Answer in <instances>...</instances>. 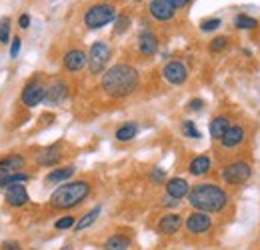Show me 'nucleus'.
Listing matches in <instances>:
<instances>
[{
    "mask_svg": "<svg viewBox=\"0 0 260 250\" xmlns=\"http://www.w3.org/2000/svg\"><path fill=\"white\" fill-rule=\"evenodd\" d=\"M138 82H140L138 70L132 64L126 63H118L114 66H110L108 70H104V74L100 78L102 90L108 96H112V98L130 96L138 88Z\"/></svg>",
    "mask_w": 260,
    "mask_h": 250,
    "instance_id": "obj_1",
    "label": "nucleus"
},
{
    "mask_svg": "<svg viewBox=\"0 0 260 250\" xmlns=\"http://www.w3.org/2000/svg\"><path fill=\"white\" fill-rule=\"evenodd\" d=\"M190 206L196 208L198 212H222L228 206V194L222 186L210 184V182H200L188 192Z\"/></svg>",
    "mask_w": 260,
    "mask_h": 250,
    "instance_id": "obj_2",
    "label": "nucleus"
},
{
    "mask_svg": "<svg viewBox=\"0 0 260 250\" xmlns=\"http://www.w3.org/2000/svg\"><path fill=\"white\" fill-rule=\"evenodd\" d=\"M90 194V184L86 180H74V182H64L58 186L52 196H50V206L58 210H68L78 206L86 196Z\"/></svg>",
    "mask_w": 260,
    "mask_h": 250,
    "instance_id": "obj_3",
    "label": "nucleus"
},
{
    "mask_svg": "<svg viewBox=\"0 0 260 250\" xmlns=\"http://www.w3.org/2000/svg\"><path fill=\"white\" fill-rule=\"evenodd\" d=\"M114 18H116V8L112 4H108V2H100V4H94V6H90L86 10L84 24L90 30H98V28L110 24Z\"/></svg>",
    "mask_w": 260,
    "mask_h": 250,
    "instance_id": "obj_4",
    "label": "nucleus"
},
{
    "mask_svg": "<svg viewBox=\"0 0 260 250\" xmlns=\"http://www.w3.org/2000/svg\"><path fill=\"white\" fill-rule=\"evenodd\" d=\"M110 60V46L104 42V40H98L90 46V52L86 56V63L92 74H102L106 64Z\"/></svg>",
    "mask_w": 260,
    "mask_h": 250,
    "instance_id": "obj_5",
    "label": "nucleus"
},
{
    "mask_svg": "<svg viewBox=\"0 0 260 250\" xmlns=\"http://www.w3.org/2000/svg\"><path fill=\"white\" fill-rule=\"evenodd\" d=\"M252 176V166L244 160H234L222 170V178L226 184H244Z\"/></svg>",
    "mask_w": 260,
    "mask_h": 250,
    "instance_id": "obj_6",
    "label": "nucleus"
},
{
    "mask_svg": "<svg viewBox=\"0 0 260 250\" xmlns=\"http://www.w3.org/2000/svg\"><path fill=\"white\" fill-rule=\"evenodd\" d=\"M162 76L168 84H174V86H180L186 82L188 78V68L178 60H170V63L164 64L162 68Z\"/></svg>",
    "mask_w": 260,
    "mask_h": 250,
    "instance_id": "obj_7",
    "label": "nucleus"
},
{
    "mask_svg": "<svg viewBox=\"0 0 260 250\" xmlns=\"http://www.w3.org/2000/svg\"><path fill=\"white\" fill-rule=\"evenodd\" d=\"M44 94H46V86H44L40 80H30V82L24 86L20 100H22L24 106L34 108V106H38V104L44 100Z\"/></svg>",
    "mask_w": 260,
    "mask_h": 250,
    "instance_id": "obj_8",
    "label": "nucleus"
},
{
    "mask_svg": "<svg viewBox=\"0 0 260 250\" xmlns=\"http://www.w3.org/2000/svg\"><path fill=\"white\" fill-rule=\"evenodd\" d=\"M152 18L160 20V22H166V20H172L174 14H176V8L170 0H152L150 6H148Z\"/></svg>",
    "mask_w": 260,
    "mask_h": 250,
    "instance_id": "obj_9",
    "label": "nucleus"
},
{
    "mask_svg": "<svg viewBox=\"0 0 260 250\" xmlns=\"http://www.w3.org/2000/svg\"><path fill=\"white\" fill-rule=\"evenodd\" d=\"M6 202L8 206L12 208H20V206H26L30 202V196H28V190L24 184H14V186L6 188Z\"/></svg>",
    "mask_w": 260,
    "mask_h": 250,
    "instance_id": "obj_10",
    "label": "nucleus"
},
{
    "mask_svg": "<svg viewBox=\"0 0 260 250\" xmlns=\"http://www.w3.org/2000/svg\"><path fill=\"white\" fill-rule=\"evenodd\" d=\"M212 226V218L206 214V212H192L188 218H186V230L192 232V234H202L206 230H210Z\"/></svg>",
    "mask_w": 260,
    "mask_h": 250,
    "instance_id": "obj_11",
    "label": "nucleus"
},
{
    "mask_svg": "<svg viewBox=\"0 0 260 250\" xmlns=\"http://www.w3.org/2000/svg\"><path fill=\"white\" fill-rule=\"evenodd\" d=\"M158 38L152 30H142L138 34V50L144 54V56H154L158 52Z\"/></svg>",
    "mask_w": 260,
    "mask_h": 250,
    "instance_id": "obj_12",
    "label": "nucleus"
},
{
    "mask_svg": "<svg viewBox=\"0 0 260 250\" xmlns=\"http://www.w3.org/2000/svg\"><path fill=\"white\" fill-rule=\"evenodd\" d=\"M64 68L68 72H78L86 66V52L80 48H72L64 54Z\"/></svg>",
    "mask_w": 260,
    "mask_h": 250,
    "instance_id": "obj_13",
    "label": "nucleus"
},
{
    "mask_svg": "<svg viewBox=\"0 0 260 250\" xmlns=\"http://www.w3.org/2000/svg\"><path fill=\"white\" fill-rule=\"evenodd\" d=\"M220 142H222L224 148H236L238 144L244 142V128L238 124H234V126L230 124L228 130L224 132V136L220 138Z\"/></svg>",
    "mask_w": 260,
    "mask_h": 250,
    "instance_id": "obj_14",
    "label": "nucleus"
},
{
    "mask_svg": "<svg viewBox=\"0 0 260 250\" xmlns=\"http://www.w3.org/2000/svg\"><path fill=\"white\" fill-rule=\"evenodd\" d=\"M66 96H68V84L62 82V80H56V82H52V84L46 88L44 100L50 102V104H58V102L64 100Z\"/></svg>",
    "mask_w": 260,
    "mask_h": 250,
    "instance_id": "obj_15",
    "label": "nucleus"
},
{
    "mask_svg": "<svg viewBox=\"0 0 260 250\" xmlns=\"http://www.w3.org/2000/svg\"><path fill=\"white\" fill-rule=\"evenodd\" d=\"M188 192H190V186L184 178H170L166 182V196H170V198L180 200V198L188 196Z\"/></svg>",
    "mask_w": 260,
    "mask_h": 250,
    "instance_id": "obj_16",
    "label": "nucleus"
},
{
    "mask_svg": "<svg viewBox=\"0 0 260 250\" xmlns=\"http://www.w3.org/2000/svg\"><path fill=\"white\" fill-rule=\"evenodd\" d=\"M26 166V158L22 154H8V157L0 158V168L10 172H22V168Z\"/></svg>",
    "mask_w": 260,
    "mask_h": 250,
    "instance_id": "obj_17",
    "label": "nucleus"
},
{
    "mask_svg": "<svg viewBox=\"0 0 260 250\" xmlns=\"http://www.w3.org/2000/svg\"><path fill=\"white\" fill-rule=\"evenodd\" d=\"M58 148H60V144H52V146H48V148L40 150V152L36 154V162H38V164H42V166H54V164L60 160V152H58Z\"/></svg>",
    "mask_w": 260,
    "mask_h": 250,
    "instance_id": "obj_18",
    "label": "nucleus"
},
{
    "mask_svg": "<svg viewBox=\"0 0 260 250\" xmlns=\"http://www.w3.org/2000/svg\"><path fill=\"white\" fill-rule=\"evenodd\" d=\"M180 226H182V218L178 214H166L158 222V230L162 234H174V232H178Z\"/></svg>",
    "mask_w": 260,
    "mask_h": 250,
    "instance_id": "obj_19",
    "label": "nucleus"
},
{
    "mask_svg": "<svg viewBox=\"0 0 260 250\" xmlns=\"http://www.w3.org/2000/svg\"><path fill=\"white\" fill-rule=\"evenodd\" d=\"M72 174H74V166H64V168L50 170L48 176H46V184H60V182L68 180Z\"/></svg>",
    "mask_w": 260,
    "mask_h": 250,
    "instance_id": "obj_20",
    "label": "nucleus"
},
{
    "mask_svg": "<svg viewBox=\"0 0 260 250\" xmlns=\"http://www.w3.org/2000/svg\"><path fill=\"white\" fill-rule=\"evenodd\" d=\"M188 170H190V174H194V176H202V174H206V172L210 170V158L206 157V154H200V157L192 158V162H190Z\"/></svg>",
    "mask_w": 260,
    "mask_h": 250,
    "instance_id": "obj_21",
    "label": "nucleus"
},
{
    "mask_svg": "<svg viewBox=\"0 0 260 250\" xmlns=\"http://www.w3.org/2000/svg\"><path fill=\"white\" fill-rule=\"evenodd\" d=\"M228 126H230V120H228L226 116H216V118L210 122V136H212L214 140H220V138L224 136V132L228 130Z\"/></svg>",
    "mask_w": 260,
    "mask_h": 250,
    "instance_id": "obj_22",
    "label": "nucleus"
},
{
    "mask_svg": "<svg viewBox=\"0 0 260 250\" xmlns=\"http://www.w3.org/2000/svg\"><path fill=\"white\" fill-rule=\"evenodd\" d=\"M130 248V238L124 234H112L106 242H104V250H128Z\"/></svg>",
    "mask_w": 260,
    "mask_h": 250,
    "instance_id": "obj_23",
    "label": "nucleus"
},
{
    "mask_svg": "<svg viewBox=\"0 0 260 250\" xmlns=\"http://www.w3.org/2000/svg\"><path fill=\"white\" fill-rule=\"evenodd\" d=\"M28 180H30V176L26 172H10L0 180V188H8L14 186V184H26Z\"/></svg>",
    "mask_w": 260,
    "mask_h": 250,
    "instance_id": "obj_24",
    "label": "nucleus"
},
{
    "mask_svg": "<svg viewBox=\"0 0 260 250\" xmlns=\"http://www.w3.org/2000/svg\"><path fill=\"white\" fill-rule=\"evenodd\" d=\"M136 134H138V126L134 124V122H126V124H122L118 130H116V140H120V142H128V140H132Z\"/></svg>",
    "mask_w": 260,
    "mask_h": 250,
    "instance_id": "obj_25",
    "label": "nucleus"
},
{
    "mask_svg": "<svg viewBox=\"0 0 260 250\" xmlns=\"http://www.w3.org/2000/svg\"><path fill=\"white\" fill-rule=\"evenodd\" d=\"M100 216V206H96V208H92L90 212H86L82 218L78 220L76 224H74V228L76 230H84V228H88V226H92L94 222H96V218Z\"/></svg>",
    "mask_w": 260,
    "mask_h": 250,
    "instance_id": "obj_26",
    "label": "nucleus"
},
{
    "mask_svg": "<svg viewBox=\"0 0 260 250\" xmlns=\"http://www.w3.org/2000/svg\"><path fill=\"white\" fill-rule=\"evenodd\" d=\"M256 26H258V22L252 16H246V14L234 16V28H238V30H252Z\"/></svg>",
    "mask_w": 260,
    "mask_h": 250,
    "instance_id": "obj_27",
    "label": "nucleus"
},
{
    "mask_svg": "<svg viewBox=\"0 0 260 250\" xmlns=\"http://www.w3.org/2000/svg\"><path fill=\"white\" fill-rule=\"evenodd\" d=\"M10 40V18H0V42L2 44H8Z\"/></svg>",
    "mask_w": 260,
    "mask_h": 250,
    "instance_id": "obj_28",
    "label": "nucleus"
},
{
    "mask_svg": "<svg viewBox=\"0 0 260 250\" xmlns=\"http://www.w3.org/2000/svg\"><path fill=\"white\" fill-rule=\"evenodd\" d=\"M218 26H222V20H220V18H208V20H202L200 30H202V32H212V30H216Z\"/></svg>",
    "mask_w": 260,
    "mask_h": 250,
    "instance_id": "obj_29",
    "label": "nucleus"
},
{
    "mask_svg": "<svg viewBox=\"0 0 260 250\" xmlns=\"http://www.w3.org/2000/svg\"><path fill=\"white\" fill-rule=\"evenodd\" d=\"M228 46V36H216L210 42V52H220Z\"/></svg>",
    "mask_w": 260,
    "mask_h": 250,
    "instance_id": "obj_30",
    "label": "nucleus"
},
{
    "mask_svg": "<svg viewBox=\"0 0 260 250\" xmlns=\"http://www.w3.org/2000/svg\"><path fill=\"white\" fill-rule=\"evenodd\" d=\"M130 26V16L126 14H120L118 18H116V26H114V32L116 34H122V32H126Z\"/></svg>",
    "mask_w": 260,
    "mask_h": 250,
    "instance_id": "obj_31",
    "label": "nucleus"
},
{
    "mask_svg": "<svg viewBox=\"0 0 260 250\" xmlns=\"http://www.w3.org/2000/svg\"><path fill=\"white\" fill-rule=\"evenodd\" d=\"M182 132H184V136H188V138H200V132L196 130V126L192 120H184V122H182Z\"/></svg>",
    "mask_w": 260,
    "mask_h": 250,
    "instance_id": "obj_32",
    "label": "nucleus"
},
{
    "mask_svg": "<svg viewBox=\"0 0 260 250\" xmlns=\"http://www.w3.org/2000/svg\"><path fill=\"white\" fill-rule=\"evenodd\" d=\"M74 224H76V218H74V216H62L60 220H56L54 226H56L58 230H66V228H72Z\"/></svg>",
    "mask_w": 260,
    "mask_h": 250,
    "instance_id": "obj_33",
    "label": "nucleus"
},
{
    "mask_svg": "<svg viewBox=\"0 0 260 250\" xmlns=\"http://www.w3.org/2000/svg\"><path fill=\"white\" fill-rule=\"evenodd\" d=\"M20 46H22V40H20L18 36H14V38H12V42H10V58H16V56H18Z\"/></svg>",
    "mask_w": 260,
    "mask_h": 250,
    "instance_id": "obj_34",
    "label": "nucleus"
},
{
    "mask_svg": "<svg viewBox=\"0 0 260 250\" xmlns=\"http://www.w3.org/2000/svg\"><path fill=\"white\" fill-rule=\"evenodd\" d=\"M150 180H152V182H162V180H164V170H162V168H154V170L150 172Z\"/></svg>",
    "mask_w": 260,
    "mask_h": 250,
    "instance_id": "obj_35",
    "label": "nucleus"
},
{
    "mask_svg": "<svg viewBox=\"0 0 260 250\" xmlns=\"http://www.w3.org/2000/svg\"><path fill=\"white\" fill-rule=\"evenodd\" d=\"M0 250H22V246L18 242H14V240H6V242L0 244Z\"/></svg>",
    "mask_w": 260,
    "mask_h": 250,
    "instance_id": "obj_36",
    "label": "nucleus"
},
{
    "mask_svg": "<svg viewBox=\"0 0 260 250\" xmlns=\"http://www.w3.org/2000/svg\"><path fill=\"white\" fill-rule=\"evenodd\" d=\"M18 26H20L22 30H26V28L30 26V16H28V14H22V16L18 18Z\"/></svg>",
    "mask_w": 260,
    "mask_h": 250,
    "instance_id": "obj_37",
    "label": "nucleus"
},
{
    "mask_svg": "<svg viewBox=\"0 0 260 250\" xmlns=\"http://www.w3.org/2000/svg\"><path fill=\"white\" fill-rule=\"evenodd\" d=\"M202 104H204V102H202L200 98H194V100H190V102H188V106H190V110H196V112H198V110L202 108Z\"/></svg>",
    "mask_w": 260,
    "mask_h": 250,
    "instance_id": "obj_38",
    "label": "nucleus"
},
{
    "mask_svg": "<svg viewBox=\"0 0 260 250\" xmlns=\"http://www.w3.org/2000/svg\"><path fill=\"white\" fill-rule=\"evenodd\" d=\"M162 204L164 206H176V204H178V200H176V198H170V196H164Z\"/></svg>",
    "mask_w": 260,
    "mask_h": 250,
    "instance_id": "obj_39",
    "label": "nucleus"
},
{
    "mask_svg": "<svg viewBox=\"0 0 260 250\" xmlns=\"http://www.w3.org/2000/svg\"><path fill=\"white\" fill-rule=\"evenodd\" d=\"M172 4H174V8H182V6H186L190 0H170Z\"/></svg>",
    "mask_w": 260,
    "mask_h": 250,
    "instance_id": "obj_40",
    "label": "nucleus"
},
{
    "mask_svg": "<svg viewBox=\"0 0 260 250\" xmlns=\"http://www.w3.org/2000/svg\"><path fill=\"white\" fill-rule=\"evenodd\" d=\"M6 174H8V172H6V170H2V168H0V180H2V178H4V176H6Z\"/></svg>",
    "mask_w": 260,
    "mask_h": 250,
    "instance_id": "obj_41",
    "label": "nucleus"
},
{
    "mask_svg": "<svg viewBox=\"0 0 260 250\" xmlns=\"http://www.w3.org/2000/svg\"><path fill=\"white\" fill-rule=\"evenodd\" d=\"M134 2H138V0H134Z\"/></svg>",
    "mask_w": 260,
    "mask_h": 250,
    "instance_id": "obj_42",
    "label": "nucleus"
}]
</instances>
